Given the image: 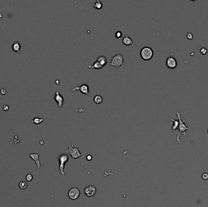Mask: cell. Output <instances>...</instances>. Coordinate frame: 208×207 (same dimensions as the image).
Listing matches in <instances>:
<instances>
[{
	"label": "cell",
	"mask_w": 208,
	"mask_h": 207,
	"mask_svg": "<svg viewBox=\"0 0 208 207\" xmlns=\"http://www.w3.org/2000/svg\"><path fill=\"white\" fill-rule=\"evenodd\" d=\"M177 117L178 119V121H179V126H178V129H179V132H178V135L176 136V139H177V142L178 143H181L180 141V135L181 134H184L185 136H186V131L187 130H189L190 129L189 127L187 126V125L185 123V120H183L181 119V114L179 112H177Z\"/></svg>",
	"instance_id": "obj_1"
},
{
	"label": "cell",
	"mask_w": 208,
	"mask_h": 207,
	"mask_svg": "<svg viewBox=\"0 0 208 207\" xmlns=\"http://www.w3.org/2000/svg\"><path fill=\"white\" fill-rule=\"evenodd\" d=\"M140 56L142 60L149 61L153 57V50L151 48L148 46L144 47L140 51Z\"/></svg>",
	"instance_id": "obj_2"
},
{
	"label": "cell",
	"mask_w": 208,
	"mask_h": 207,
	"mask_svg": "<svg viewBox=\"0 0 208 207\" xmlns=\"http://www.w3.org/2000/svg\"><path fill=\"white\" fill-rule=\"evenodd\" d=\"M124 56L120 53H117L111 58V60L110 65L111 66L116 67V68H119L121 66H122L123 63H124Z\"/></svg>",
	"instance_id": "obj_3"
},
{
	"label": "cell",
	"mask_w": 208,
	"mask_h": 207,
	"mask_svg": "<svg viewBox=\"0 0 208 207\" xmlns=\"http://www.w3.org/2000/svg\"><path fill=\"white\" fill-rule=\"evenodd\" d=\"M69 160V156L66 154H63L60 155L58 157V162H59V170L60 173L62 176H65V166L66 163Z\"/></svg>",
	"instance_id": "obj_4"
},
{
	"label": "cell",
	"mask_w": 208,
	"mask_h": 207,
	"mask_svg": "<svg viewBox=\"0 0 208 207\" xmlns=\"http://www.w3.org/2000/svg\"><path fill=\"white\" fill-rule=\"evenodd\" d=\"M68 148L65 151V153L70 155L73 158H78L82 157V154L79 149L76 147H74L73 144H68Z\"/></svg>",
	"instance_id": "obj_5"
},
{
	"label": "cell",
	"mask_w": 208,
	"mask_h": 207,
	"mask_svg": "<svg viewBox=\"0 0 208 207\" xmlns=\"http://www.w3.org/2000/svg\"><path fill=\"white\" fill-rule=\"evenodd\" d=\"M81 195V192L80 190L76 187L71 188L68 191V197L70 199L75 201Z\"/></svg>",
	"instance_id": "obj_6"
},
{
	"label": "cell",
	"mask_w": 208,
	"mask_h": 207,
	"mask_svg": "<svg viewBox=\"0 0 208 207\" xmlns=\"http://www.w3.org/2000/svg\"><path fill=\"white\" fill-rule=\"evenodd\" d=\"M83 191H84V194L86 196L91 197L96 195L97 193V189L96 186H94V185H89V186H87L85 188Z\"/></svg>",
	"instance_id": "obj_7"
},
{
	"label": "cell",
	"mask_w": 208,
	"mask_h": 207,
	"mask_svg": "<svg viewBox=\"0 0 208 207\" xmlns=\"http://www.w3.org/2000/svg\"><path fill=\"white\" fill-rule=\"evenodd\" d=\"M75 91H81V93L83 94L88 95L89 94V86L87 84H83L81 86H75L72 89L73 92Z\"/></svg>",
	"instance_id": "obj_8"
},
{
	"label": "cell",
	"mask_w": 208,
	"mask_h": 207,
	"mask_svg": "<svg viewBox=\"0 0 208 207\" xmlns=\"http://www.w3.org/2000/svg\"><path fill=\"white\" fill-rule=\"evenodd\" d=\"M166 66L169 69H175L177 66V61L174 57L169 56L167 57L166 61Z\"/></svg>",
	"instance_id": "obj_9"
},
{
	"label": "cell",
	"mask_w": 208,
	"mask_h": 207,
	"mask_svg": "<svg viewBox=\"0 0 208 207\" xmlns=\"http://www.w3.org/2000/svg\"><path fill=\"white\" fill-rule=\"evenodd\" d=\"M54 100L57 103V105H58V108H62L65 100H64V98L61 95V94L60 93L58 90H57V91L55 92V95H54Z\"/></svg>",
	"instance_id": "obj_10"
},
{
	"label": "cell",
	"mask_w": 208,
	"mask_h": 207,
	"mask_svg": "<svg viewBox=\"0 0 208 207\" xmlns=\"http://www.w3.org/2000/svg\"><path fill=\"white\" fill-rule=\"evenodd\" d=\"M30 158L35 162V163L37 166V169H41V163L40 162L39 160V154H35V153H31L29 155Z\"/></svg>",
	"instance_id": "obj_11"
},
{
	"label": "cell",
	"mask_w": 208,
	"mask_h": 207,
	"mask_svg": "<svg viewBox=\"0 0 208 207\" xmlns=\"http://www.w3.org/2000/svg\"><path fill=\"white\" fill-rule=\"evenodd\" d=\"M122 43L125 46H133V41L131 38L128 36H124L122 38Z\"/></svg>",
	"instance_id": "obj_12"
},
{
	"label": "cell",
	"mask_w": 208,
	"mask_h": 207,
	"mask_svg": "<svg viewBox=\"0 0 208 207\" xmlns=\"http://www.w3.org/2000/svg\"><path fill=\"white\" fill-rule=\"evenodd\" d=\"M96 61H98V62L99 63V64H100L102 66H103V67H104V66H105L106 65H107V61H108L107 58H106L105 56L104 55H100L99 56V57H98Z\"/></svg>",
	"instance_id": "obj_13"
},
{
	"label": "cell",
	"mask_w": 208,
	"mask_h": 207,
	"mask_svg": "<svg viewBox=\"0 0 208 207\" xmlns=\"http://www.w3.org/2000/svg\"><path fill=\"white\" fill-rule=\"evenodd\" d=\"M12 48L13 52L16 53H20V50H21V45L20 43L18 41H14L12 44Z\"/></svg>",
	"instance_id": "obj_14"
},
{
	"label": "cell",
	"mask_w": 208,
	"mask_h": 207,
	"mask_svg": "<svg viewBox=\"0 0 208 207\" xmlns=\"http://www.w3.org/2000/svg\"><path fill=\"white\" fill-rule=\"evenodd\" d=\"M88 67L90 69H102L104 67L99 64V63L98 62V61H96L95 62H94L92 65H88Z\"/></svg>",
	"instance_id": "obj_15"
},
{
	"label": "cell",
	"mask_w": 208,
	"mask_h": 207,
	"mask_svg": "<svg viewBox=\"0 0 208 207\" xmlns=\"http://www.w3.org/2000/svg\"><path fill=\"white\" fill-rule=\"evenodd\" d=\"M93 102L96 104H101L103 102V98L100 95H95L93 98Z\"/></svg>",
	"instance_id": "obj_16"
},
{
	"label": "cell",
	"mask_w": 208,
	"mask_h": 207,
	"mask_svg": "<svg viewBox=\"0 0 208 207\" xmlns=\"http://www.w3.org/2000/svg\"><path fill=\"white\" fill-rule=\"evenodd\" d=\"M170 120L173 121V125L172 127V129L173 131H175L177 129H178V126H179V121L177 120H174V119H171Z\"/></svg>",
	"instance_id": "obj_17"
},
{
	"label": "cell",
	"mask_w": 208,
	"mask_h": 207,
	"mask_svg": "<svg viewBox=\"0 0 208 207\" xmlns=\"http://www.w3.org/2000/svg\"><path fill=\"white\" fill-rule=\"evenodd\" d=\"M19 188L21 190H26L28 188V183L26 181H21L18 184Z\"/></svg>",
	"instance_id": "obj_18"
},
{
	"label": "cell",
	"mask_w": 208,
	"mask_h": 207,
	"mask_svg": "<svg viewBox=\"0 0 208 207\" xmlns=\"http://www.w3.org/2000/svg\"><path fill=\"white\" fill-rule=\"evenodd\" d=\"M44 121V119L42 118H38V117H35L33 120H31V123H33L35 125H39L41 123H42Z\"/></svg>",
	"instance_id": "obj_19"
},
{
	"label": "cell",
	"mask_w": 208,
	"mask_h": 207,
	"mask_svg": "<svg viewBox=\"0 0 208 207\" xmlns=\"http://www.w3.org/2000/svg\"><path fill=\"white\" fill-rule=\"evenodd\" d=\"M103 4L102 3L101 1H97L94 4H93V7H94L95 9H96L98 10H100L102 8Z\"/></svg>",
	"instance_id": "obj_20"
},
{
	"label": "cell",
	"mask_w": 208,
	"mask_h": 207,
	"mask_svg": "<svg viewBox=\"0 0 208 207\" xmlns=\"http://www.w3.org/2000/svg\"><path fill=\"white\" fill-rule=\"evenodd\" d=\"M123 36L122 32L121 30H117V32L115 33V37L117 39H120Z\"/></svg>",
	"instance_id": "obj_21"
},
{
	"label": "cell",
	"mask_w": 208,
	"mask_h": 207,
	"mask_svg": "<svg viewBox=\"0 0 208 207\" xmlns=\"http://www.w3.org/2000/svg\"><path fill=\"white\" fill-rule=\"evenodd\" d=\"M32 179H33V175H32L31 174H27L26 176V180L28 182H30V181L32 180Z\"/></svg>",
	"instance_id": "obj_22"
},
{
	"label": "cell",
	"mask_w": 208,
	"mask_h": 207,
	"mask_svg": "<svg viewBox=\"0 0 208 207\" xmlns=\"http://www.w3.org/2000/svg\"><path fill=\"white\" fill-rule=\"evenodd\" d=\"M200 52L201 54L206 55L207 54V52H208V49L206 48H202V49H200Z\"/></svg>",
	"instance_id": "obj_23"
},
{
	"label": "cell",
	"mask_w": 208,
	"mask_h": 207,
	"mask_svg": "<svg viewBox=\"0 0 208 207\" xmlns=\"http://www.w3.org/2000/svg\"><path fill=\"white\" fill-rule=\"evenodd\" d=\"M202 177L204 180H208V173H203L202 174Z\"/></svg>",
	"instance_id": "obj_24"
},
{
	"label": "cell",
	"mask_w": 208,
	"mask_h": 207,
	"mask_svg": "<svg viewBox=\"0 0 208 207\" xmlns=\"http://www.w3.org/2000/svg\"><path fill=\"white\" fill-rule=\"evenodd\" d=\"M186 37H187V39H189V40H192L194 36H193L192 33L189 32V33H187V36H186Z\"/></svg>",
	"instance_id": "obj_25"
},
{
	"label": "cell",
	"mask_w": 208,
	"mask_h": 207,
	"mask_svg": "<svg viewBox=\"0 0 208 207\" xmlns=\"http://www.w3.org/2000/svg\"><path fill=\"white\" fill-rule=\"evenodd\" d=\"M17 137H18V136H15L14 139H13V143H14L15 144H17L20 142V140L17 139Z\"/></svg>",
	"instance_id": "obj_26"
},
{
	"label": "cell",
	"mask_w": 208,
	"mask_h": 207,
	"mask_svg": "<svg viewBox=\"0 0 208 207\" xmlns=\"http://www.w3.org/2000/svg\"><path fill=\"white\" fill-rule=\"evenodd\" d=\"M86 159H87V160H88V161H91V160H92V156H91V155H90V154L87 155V156H86Z\"/></svg>",
	"instance_id": "obj_27"
},
{
	"label": "cell",
	"mask_w": 208,
	"mask_h": 207,
	"mask_svg": "<svg viewBox=\"0 0 208 207\" xmlns=\"http://www.w3.org/2000/svg\"><path fill=\"white\" fill-rule=\"evenodd\" d=\"M3 109L4 110V111H7L9 109V106L8 105H7V104H6V105H4L3 106Z\"/></svg>",
	"instance_id": "obj_28"
},
{
	"label": "cell",
	"mask_w": 208,
	"mask_h": 207,
	"mask_svg": "<svg viewBox=\"0 0 208 207\" xmlns=\"http://www.w3.org/2000/svg\"><path fill=\"white\" fill-rule=\"evenodd\" d=\"M0 93H1V94L2 95H5V94H6V90L4 88L1 89L0 90Z\"/></svg>",
	"instance_id": "obj_29"
},
{
	"label": "cell",
	"mask_w": 208,
	"mask_h": 207,
	"mask_svg": "<svg viewBox=\"0 0 208 207\" xmlns=\"http://www.w3.org/2000/svg\"><path fill=\"white\" fill-rule=\"evenodd\" d=\"M3 17V15H2V13H0V18H1Z\"/></svg>",
	"instance_id": "obj_30"
},
{
	"label": "cell",
	"mask_w": 208,
	"mask_h": 207,
	"mask_svg": "<svg viewBox=\"0 0 208 207\" xmlns=\"http://www.w3.org/2000/svg\"></svg>",
	"instance_id": "obj_31"
}]
</instances>
